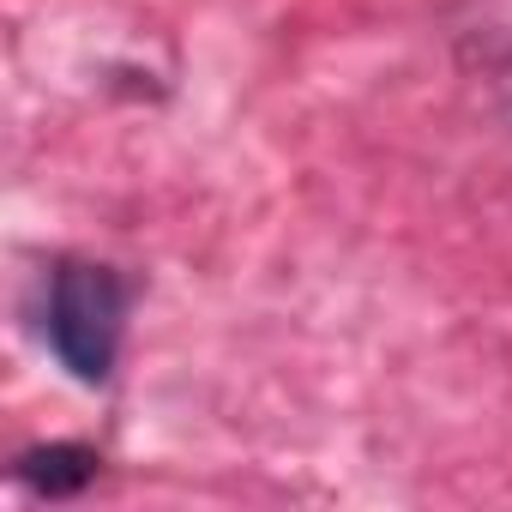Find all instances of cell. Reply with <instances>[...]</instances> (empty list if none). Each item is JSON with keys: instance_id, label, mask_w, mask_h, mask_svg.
Returning a JSON list of instances; mask_svg holds the SVG:
<instances>
[{"instance_id": "cell-1", "label": "cell", "mask_w": 512, "mask_h": 512, "mask_svg": "<svg viewBox=\"0 0 512 512\" xmlns=\"http://www.w3.org/2000/svg\"><path fill=\"white\" fill-rule=\"evenodd\" d=\"M121 320H127V296L121 278L109 266H61L49 284V344L61 356V368L85 386L109 380L115 350H121Z\"/></svg>"}, {"instance_id": "cell-2", "label": "cell", "mask_w": 512, "mask_h": 512, "mask_svg": "<svg viewBox=\"0 0 512 512\" xmlns=\"http://www.w3.org/2000/svg\"><path fill=\"white\" fill-rule=\"evenodd\" d=\"M19 476H25L37 494L61 500V494H79V488L97 476V452H85V446H43V452H25V458H19Z\"/></svg>"}]
</instances>
